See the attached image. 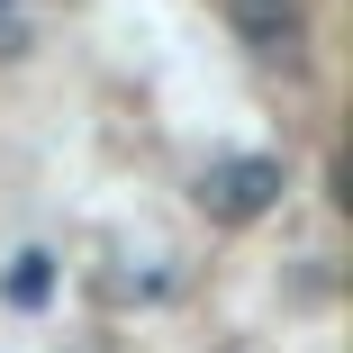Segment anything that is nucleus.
<instances>
[{
    "instance_id": "obj_2",
    "label": "nucleus",
    "mask_w": 353,
    "mask_h": 353,
    "mask_svg": "<svg viewBox=\"0 0 353 353\" xmlns=\"http://www.w3.org/2000/svg\"><path fill=\"white\" fill-rule=\"evenodd\" d=\"M254 54H299V0H227Z\"/></svg>"
},
{
    "instance_id": "obj_3",
    "label": "nucleus",
    "mask_w": 353,
    "mask_h": 353,
    "mask_svg": "<svg viewBox=\"0 0 353 353\" xmlns=\"http://www.w3.org/2000/svg\"><path fill=\"white\" fill-rule=\"evenodd\" d=\"M46 290H54V254H19V272H10V299H19V308H37Z\"/></svg>"
},
{
    "instance_id": "obj_4",
    "label": "nucleus",
    "mask_w": 353,
    "mask_h": 353,
    "mask_svg": "<svg viewBox=\"0 0 353 353\" xmlns=\"http://www.w3.org/2000/svg\"><path fill=\"white\" fill-rule=\"evenodd\" d=\"M0 54H19V28H10V19H0Z\"/></svg>"
},
{
    "instance_id": "obj_1",
    "label": "nucleus",
    "mask_w": 353,
    "mask_h": 353,
    "mask_svg": "<svg viewBox=\"0 0 353 353\" xmlns=\"http://www.w3.org/2000/svg\"><path fill=\"white\" fill-rule=\"evenodd\" d=\"M281 190H290L281 154H218V163L199 172V208H208V227H254L263 208H281Z\"/></svg>"
}]
</instances>
